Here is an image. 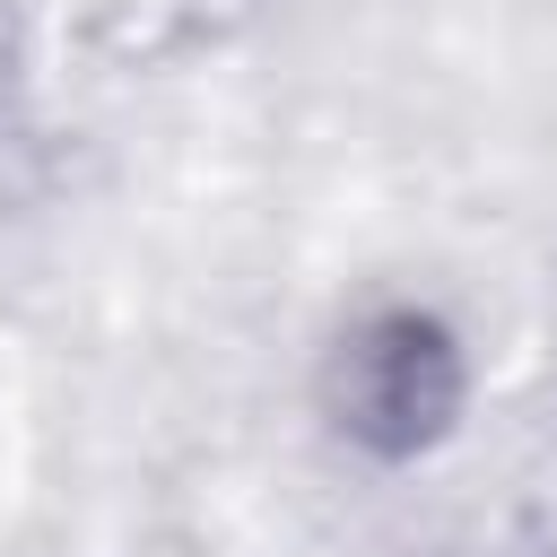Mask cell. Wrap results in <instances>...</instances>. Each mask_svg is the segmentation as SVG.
Wrapping results in <instances>:
<instances>
[{
  "label": "cell",
  "mask_w": 557,
  "mask_h": 557,
  "mask_svg": "<svg viewBox=\"0 0 557 557\" xmlns=\"http://www.w3.org/2000/svg\"><path fill=\"white\" fill-rule=\"evenodd\" d=\"M322 409L357 453H383V461L426 453L461 409L453 331L435 313H418V305H383V313L348 322L331 366H322Z\"/></svg>",
  "instance_id": "obj_1"
}]
</instances>
